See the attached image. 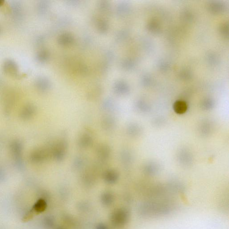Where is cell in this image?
<instances>
[{
    "instance_id": "obj_2",
    "label": "cell",
    "mask_w": 229,
    "mask_h": 229,
    "mask_svg": "<svg viewBox=\"0 0 229 229\" xmlns=\"http://www.w3.org/2000/svg\"><path fill=\"white\" fill-rule=\"evenodd\" d=\"M128 214L127 211L125 210H120L117 211L112 215V221L118 225L124 224L128 219Z\"/></svg>"
},
{
    "instance_id": "obj_7",
    "label": "cell",
    "mask_w": 229,
    "mask_h": 229,
    "mask_svg": "<svg viewBox=\"0 0 229 229\" xmlns=\"http://www.w3.org/2000/svg\"><path fill=\"white\" fill-rule=\"evenodd\" d=\"M107 229V228L106 227L104 226V225H99V226L97 227V229Z\"/></svg>"
},
{
    "instance_id": "obj_5",
    "label": "cell",
    "mask_w": 229,
    "mask_h": 229,
    "mask_svg": "<svg viewBox=\"0 0 229 229\" xmlns=\"http://www.w3.org/2000/svg\"><path fill=\"white\" fill-rule=\"evenodd\" d=\"M107 180L110 182H113L117 179L116 174L114 173H109L106 177Z\"/></svg>"
},
{
    "instance_id": "obj_4",
    "label": "cell",
    "mask_w": 229,
    "mask_h": 229,
    "mask_svg": "<svg viewBox=\"0 0 229 229\" xmlns=\"http://www.w3.org/2000/svg\"><path fill=\"white\" fill-rule=\"evenodd\" d=\"M47 207V204L44 200H39L35 204L34 206V209L35 211L38 213L43 212Z\"/></svg>"
},
{
    "instance_id": "obj_8",
    "label": "cell",
    "mask_w": 229,
    "mask_h": 229,
    "mask_svg": "<svg viewBox=\"0 0 229 229\" xmlns=\"http://www.w3.org/2000/svg\"></svg>"
},
{
    "instance_id": "obj_3",
    "label": "cell",
    "mask_w": 229,
    "mask_h": 229,
    "mask_svg": "<svg viewBox=\"0 0 229 229\" xmlns=\"http://www.w3.org/2000/svg\"><path fill=\"white\" fill-rule=\"evenodd\" d=\"M173 109L175 113L178 114L185 113L188 109V105L185 102L182 100H178L174 102Z\"/></svg>"
},
{
    "instance_id": "obj_1",
    "label": "cell",
    "mask_w": 229,
    "mask_h": 229,
    "mask_svg": "<svg viewBox=\"0 0 229 229\" xmlns=\"http://www.w3.org/2000/svg\"><path fill=\"white\" fill-rule=\"evenodd\" d=\"M170 211V206L155 203L145 204L142 207V212L146 216L164 215L168 214Z\"/></svg>"
},
{
    "instance_id": "obj_6",
    "label": "cell",
    "mask_w": 229,
    "mask_h": 229,
    "mask_svg": "<svg viewBox=\"0 0 229 229\" xmlns=\"http://www.w3.org/2000/svg\"><path fill=\"white\" fill-rule=\"evenodd\" d=\"M104 201H105L106 203H110L112 201V197L110 195H106L104 196Z\"/></svg>"
}]
</instances>
